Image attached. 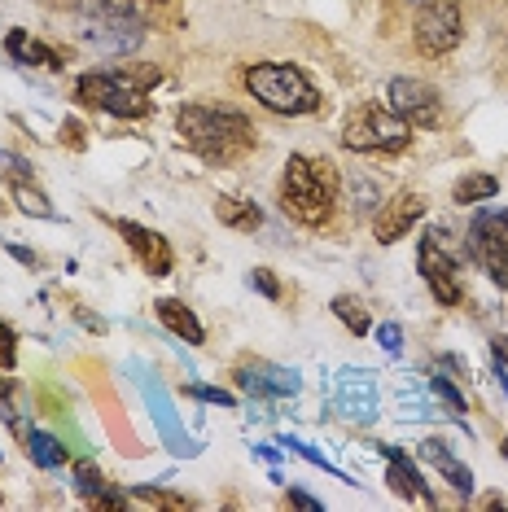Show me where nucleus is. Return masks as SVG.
I'll return each instance as SVG.
<instances>
[{"instance_id":"obj_1","label":"nucleus","mask_w":508,"mask_h":512,"mask_svg":"<svg viewBox=\"0 0 508 512\" xmlns=\"http://www.w3.org/2000/svg\"><path fill=\"white\" fill-rule=\"evenodd\" d=\"M176 127L184 145L211 167H228L254 149V127L233 106H180Z\"/></svg>"},{"instance_id":"obj_2","label":"nucleus","mask_w":508,"mask_h":512,"mask_svg":"<svg viewBox=\"0 0 508 512\" xmlns=\"http://www.w3.org/2000/svg\"><path fill=\"white\" fill-rule=\"evenodd\" d=\"M338 202V167L329 158L290 154L281 176V211L307 228H320Z\"/></svg>"},{"instance_id":"obj_3","label":"nucleus","mask_w":508,"mask_h":512,"mask_svg":"<svg viewBox=\"0 0 508 512\" xmlns=\"http://www.w3.org/2000/svg\"><path fill=\"white\" fill-rule=\"evenodd\" d=\"M246 88L263 110L272 114H316L320 110V92L316 84L290 62H254L246 71Z\"/></svg>"},{"instance_id":"obj_4","label":"nucleus","mask_w":508,"mask_h":512,"mask_svg":"<svg viewBox=\"0 0 508 512\" xmlns=\"http://www.w3.org/2000/svg\"><path fill=\"white\" fill-rule=\"evenodd\" d=\"M79 40L101 57H127L141 49L145 22L114 0H88V5H79Z\"/></svg>"},{"instance_id":"obj_5","label":"nucleus","mask_w":508,"mask_h":512,"mask_svg":"<svg viewBox=\"0 0 508 512\" xmlns=\"http://www.w3.org/2000/svg\"><path fill=\"white\" fill-rule=\"evenodd\" d=\"M408 141H412V127L403 123L390 106H373V101H364L360 110L346 114L342 145L355 149V154H403Z\"/></svg>"},{"instance_id":"obj_6","label":"nucleus","mask_w":508,"mask_h":512,"mask_svg":"<svg viewBox=\"0 0 508 512\" xmlns=\"http://www.w3.org/2000/svg\"><path fill=\"white\" fill-rule=\"evenodd\" d=\"M75 97L84 101V106L101 110V114H114V119H145V114H154L149 92L136 84L132 75H119V71H88V75H79Z\"/></svg>"},{"instance_id":"obj_7","label":"nucleus","mask_w":508,"mask_h":512,"mask_svg":"<svg viewBox=\"0 0 508 512\" xmlns=\"http://www.w3.org/2000/svg\"><path fill=\"white\" fill-rule=\"evenodd\" d=\"M469 259L500 289H508V211H478L469 224Z\"/></svg>"},{"instance_id":"obj_8","label":"nucleus","mask_w":508,"mask_h":512,"mask_svg":"<svg viewBox=\"0 0 508 512\" xmlns=\"http://www.w3.org/2000/svg\"><path fill=\"white\" fill-rule=\"evenodd\" d=\"M412 36L425 57H443L452 53L460 36H465V18H460V0H417V22Z\"/></svg>"},{"instance_id":"obj_9","label":"nucleus","mask_w":508,"mask_h":512,"mask_svg":"<svg viewBox=\"0 0 508 512\" xmlns=\"http://www.w3.org/2000/svg\"><path fill=\"white\" fill-rule=\"evenodd\" d=\"M386 106L395 110L412 132H430V127H438V119H443L438 92L425 84V79H408V75H399L386 84Z\"/></svg>"},{"instance_id":"obj_10","label":"nucleus","mask_w":508,"mask_h":512,"mask_svg":"<svg viewBox=\"0 0 508 512\" xmlns=\"http://www.w3.org/2000/svg\"><path fill=\"white\" fill-rule=\"evenodd\" d=\"M417 267H421L425 285H430V294H434L438 302H443V307H456V302H460V263L443 250L438 232H434V237H425V241H421V250H417Z\"/></svg>"},{"instance_id":"obj_11","label":"nucleus","mask_w":508,"mask_h":512,"mask_svg":"<svg viewBox=\"0 0 508 512\" xmlns=\"http://www.w3.org/2000/svg\"><path fill=\"white\" fill-rule=\"evenodd\" d=\"M425 211H430V202H425L421 193H395V197H386V206L377 211L373 219V237H377V246H395L399 237H408L412 228L425 219Z\"/></svg>"},{"instance_id":"obj_12","label":"nucleus","mask_w":508,"mask_h":512,"mask_svg":"<svg viewBox=\"0 0 508 512\" xmlns=\"http://www.w3.org/2000/svg\"><path fill=\"white\" fill-rule=\"evenodd\" d=\"M338 412L346 421H377V377L368 368H342L338 372Z\"/></svg>"},{"instance_id":"obj_13","label":"nucleus","mask_w":508,"mask_h":512,"mask_svg":"<svg viewBox=\"0 0 508 512\" xmlns=\"http://www.w3.org/2000/svg\"><path fill=\"white\" fill-rule=\"evenodd\" d=\"M237 386L254 394V399H294L298 394V372L294 368H276V364H263V359H254V364H241L237 368Z\"/></svg>"},{"instance_id":"obj_14","label":"nucleus","mask_w":508,"mask_h":512,"mask_svg":"<svg viewBox=\"0 0 508 512\" xmlns=\"http://www.w3.org/2000/svg\"><path fill=\"white\" fill-rule=\"evenodd\" d=\"M114 228L123 232V241L132 246L136 259L145 263V272H149V276H171V246H167V237H158L154 228L132 224V219H119Z\"/></svg>"},{"instance_id":"obj_15","label":"nucleus","mask_w":508,"mask_h":512,"mask_svg":"<svg viewBox=\"0 0 508 512\" xmlns=\"http://www.w3.org/2000/svg\"><path fill=\"white\" fill-rule=\"evenodd\" d=\"M75 491H79V499H84V504H92V508H127V495H123L114 482H106V477H101V469H97L92 460H79V464H75Z\"/></svg>"},{"instance_id":"obj_16","label":"nucleus","mask_w":508,"mask_h":512,"mask_svg":"<svg viewBox=\"0 0 508 512\" xmlns=\"http://www.w3.org/2000/svg\"><path fill=\"white\" fill-rule=\"evenodd\" d=\"M421 460L430 464L434 473H443L460 495H469V491H473V473H469L465 464H460V460L452 456V447H447L443 438H425V442H421Z\"/></svg>"},{"instance_id":"obj_17","label":"nucleus","mask_w":508,"mask_h":512,"mask_svg":"<svg viewBox=\"0 0 508 512\" xmlns=\"http://www.w3.org/2000/svg\"><path fill=\"white\" fill-rule=\"evenodd\" d=\"M381 456H386V477H390V491L403 495V499H425V504H434V495H430V486L421 482V473L408 464V456L395 447H381Z\"/></svg>"},{"instance_id":"obj_18","label":"nucleus","mask_w":508,"mask_h":512,"mask_svg":"<svg viewBox=\"0 0 508 512\" xmlns=\"http://www.w3.org/2000/svg\"><path fill=\"white\" fill-rule=\"evenodd\" d=\"M154 311H158V320H163V324H167V329L176 333V337H184V342H189V346H202V342H206L202 320L193 316V311L184 307L180 298H158V302H154Z\"/></svg>"},{"instance_id":"obj_19","label":"nucleus","mask_w":508,"mask_h":512,"mask_svg":"<svg viewBox=\"0 0 508 512\" xmlns=\"http://www.w3.org/2000/svg\"><path fill=\"white\" fill-rule=\"evenodd\" d=\"M5 49H9V57H14L18 66H49V71H57V66H62V62H57V53L49 49V44L31 40L22 27H14V31L5 36Z\"/></svg>"},{"instance_id":"obj_20","label":"nucleus","mask_w":508,"mask_h":512,"mask_svg":"<svg viewBox=\"0 0 508 512\" xmlns=\"http://www.w3.org/2000/svg\"><path fill=\"white\" fill-rule=\"evenodd\" d=\"M149 403H154V416H158V429H163L167 434V442H171V451H176V456H198V442H189L176 429V416H171V403H167V394L154 386V381H149Z\"/></svg>"},{"instance_id":"obj_21","label":"nucleus","mask_w":508,"mask_h":512,"mask_svg":"<svg viewBox=\"0 0 508 512\" xmlns=\"http://www.w3.org/2000/svg\"><path fill=\"white\" fill-rule=\"evenodd\" d=\"M215 215H219V224H228V228H237V232H254V228L263 224L259 206H254V202H241V197H219V202H215Z\"/></svg>"},{"instance_id":"obj_22","label":"nucleus","mask_w":508,"mask_h":512,"mask_svg":"<svg viewBox=\"0 0 508 512\" xmlns=\"http://www.w3.org/2000/svg\"><path fill=\"white\" fill-rule=\"evenodd\" d=\"M22 447H27V456L36 460L40 469H49V473H53V469H62V464H66V451H62V442H57L53 434H40L36 425L27 429V438H22Z\"/></svg>"},{"instance_id":"obj_23","label":"nucleus","mask_w":508,"mask_h":512,"mask_svg":"<svg viewBox=\"0 0 508 512\" xmlns=\"http://www.w3.org/2000/svg\"><path fill=\"white\" fill-rule=\"evenodd\" d=\"M333 316H338L346 324V333H355V337H364L368 329H373V320H368V307L355 294H338V298H333Z\"/></svg>"},{"instance_id":"obj_24","label":"nucleus","mask_w":508,"mask_h":512,"mask_svg":"<svg viewBox=\"0 0 508 512\" xmlns=\"http://www.w3.org/2000/svg\"><path fill=\"white\" fill-rule=\"evenodd\" d=\"M495 193H500V180H495V176H465L456 184L452 197L460 206H473V202H491Z\"/></svg>"},{"instance_id":"obj_25","label":"nucleus","mask_w":508,"mask_h":512,"mask_svg":"<svg viewBox=\"0 0 508 512\" xmlns=\"http://www.w3.org/2000/svg\"><path fill=\"white\" fill-rule=\"evenodd\" d=\"M14 197H18V206H22L27 215H36V219H53L49 197H44L40 189H31V180H27V184H14Z\"/></svg>"},{"instance_id":"obj_26","label":"nucleus","mask_w":508,"mask_h":512,"mask_svg":"<svg viewBox=\"0 0 508 512\" xmlns=\"http://www.w3.org/2000/svg\"><path fill=\"white\" fill-rule=\"evenodd\" d=\"M430 390H434L438 399L447 403V412H452L456 421H465V394H460V390L452 386V381H447V377H438V372H430Z\"/></svg>"},{"instance_id":"obj_27","label":"nucleus","mask_w":508,"mask_h":512,"mask_svg":"<svg viewBox=\"0 0 508 512\" xmlns=\"http://www.w3.org/2000/svg\"><path fill=\"white\" fill-rule=\"evenodd\" d=\"M18 364V333L0 320V368H14Z\"/></svg>"},{"instance_id":"obj_28","label":"nucleus","mask_w":508,"mask_h":512,"mask_svg":"<svg viewBox=\"0 0 508 512\" xmlns=\"http://www.w3.org/2000/svg\"><path fill=\"white\" fill-rule=\"evenodd\" d=\"M250 289H259V294L263 298H281V285H276V276L268 272V267H254V272H250Z\"/></svg>"},{"instance_id":"obj_29","label":"nucleus","mask_w":508,"mask_h":512,"mask_svg":"<svg viewBox=\"0 0 508 512\" xmlns=\"http://www.w3.org/2000/svg\"><path fill=\"white\" fill-rule=\"evenodd\" d=\"M377 342H381V351H386V355H399L403 351V329H399V324H377Z\"/></svg>"},{"instance_id":"obj_30","label":"nucleus","mask_w":508,"mask_h":512,"mask_svg":"<svg viewBox=\"0 0 508 512\" xmlns=\"http://www.w3.org/2000/svg\"><path fill=\"white\" fill-rule=\"evenodd\" d=\"M0 162H5V176H14V184H27V180H31V162H27V158L0 154Z\"/></svg>"},{"instance_id":"obj_31","label":"nucleus","mask_w":508,"mask_h":512,"mask_svg":"<svg viewBox=\"0 0 508 512\" xmlns=\"http://www.w3.org/2000/svg\"><path fill=\"white\" fill-rule=\"evenodd\" d=\"M189 394H198L202 403H219V407H237V399L228 390H215V386H189Z\"/></svg>"},{"instance_id":"obj_32","label":"nucleus","mask_w":508,"mask_h":512,"mask_svg":"<svg viewBox=\"0 0 508 512\" xmlns=\"http://www.w3.org/2000/svg\"><path fill=\"white\" fill-rule=\"evenodd\" d=\"M18 407H14V386H9V377H0V421H14Z\"/></svg>"},{"instance_id":"obj_33","label":"nucleus","mask_w":508,"mask_h":512,"mask_svg":"<svg viewBox=\"0 0 508 512\" xmlns=\"http://www.w3.org/2000/svg\"><path fill=\"white\" fill-rule=\"evenodd\" d=\"M290 504H294V508H307V512H325V504H320V499H311V495H303V491H290Z\"/></svg>"},{"instance_id":"obj_34","label":"nucleus","mask_w":508,"mask_h":512,"mask_svg":"<svg viewBox=\"0 0 508 512\" xmlns=\"http://www.w3.org/2000/svg\"><path fill=\"white\" fill-rule=\"evenodd\" d=\"M5 250L14 254L18 263H27V267H36V263H40V259H36V250H27V246H5Z\"/></svg>"},{"instance_id":"obj_35","label":"nucleus","mask_w":508,"mask_h":512,"mask_svg":"<svg viewBox=\"0 0 508 512\" xmlns=\"http://www.w3.org/2000/svg\"><path fill=\"white\" fill-rule=\"evenodd\" d=\"M75 320H79V324H88L92 333H101V329H106V324H101L97 316H88V311H75Z\"/></svg>"},{"instance_id":"obj_36","label":"nucleus","mask_w":508,"mask_h":512,"mask_svg":"<svg viewBox=\"0 0 508 512\" xmlns=\"http://www.w3.org/2000/svg\"><path fill=\"white\" fill-rule=\"evenodd\" d=\"M500 451H504V460H508V438H504V447H500Z\"/></svg>"},{"instance_id":"obj_37","label":"nucleus","mask_w":508,"mask_h":512,"mask_svg":"<svg viewBox=\"0 0 508 512\" xmlns=\"http://www.w3.org/2000/svg\"><path fill=\"white\" fill-rule=\"evenodd\" d=\"M0 499H5V495H0Z\"/></svg>"}]
</instances>
